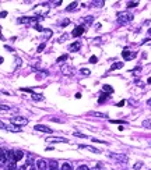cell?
<instances>
[{
	"label": "cell",
	"mask_w": 151,
	"mask_h": 170,
	"mask_svg": "<svg viewBox=\"0 0 151 170\" xmlns=\"http://www.w3.org/2000/svg\"><path fill=\"white\" fill-rule=\"evenodd\" d=\"M130 21H133V14L132 13H129V11H120V13H118V22L120 25H126Z\"/></svg>",
	"instance_id": "obj_1"
},
{
	"label": "cell",
	"mask_w": 151,
	"mask_h": 170,
	"mask_svg": "<svg viewBox=\"0 0 151 170\" xmlns=\"http://www.w3.org/2000/svg\"><path fill=\"white\" fill-rule=\"evenodd\" d=\"M39 15H32V17H21L18 18L17 22L18 24H32V25H36L38 24V21H39Z\"/></svg>",
	"instance_id": "obj_2"
},
{
	"label": "cell",
	"mask_w": 151,
	"mask_h": 170,
	"mask_svg": "<svg viewBox=\"0 0 151 170\" xmlns=\"http://www.w3.org/2000/svg\"><path fill=\"white\" fill-rule=\"evenodd\" d=\"M10 123L13 124V126H17V127L27 126V124H28V119H27V117H22V116H14L10 119Z\"/></svg>",
	"instance_id": "obj_3"
},
{
	"label": "cell",
	"mask_w": 151,
	"mask_h": 170,
	"mask_svg": "<svg viewBox=\"0 0 151 170\" xmlns=\"http://www.w3.org/2000/svg\"><path fill=\"white\" fill-rule=\"evenodd\" d=\"M108 156H109V158H112V159L118 160V162H120V163H127V156L122 155V153H112V152H109Z\"/></svg>",
	"instance_id": "obj_4"
},
{
	"label": "cell",
	"mask_w": 151,
	"mask_h": 170,
	"mask_svg": "<svg viewBox=\"0 0 151 170\" xmlns=\"http://www.w3.org/2000/svg\"><path fill=\"white\" fill-rule=\"evenodd\" d=\"M21 91H22V92H28V94L32 96L34 101H38V102H39V101H43V96H42V95L35 94V92H34L32 89H29V88H21Z\"/></svg>",
	"instance_id": "obj_5"
},
{
	"label": "cell",
	"mask_w": 151,
	"mask_h": 170,
	"mask_svg": "<svg viewBox=\"0 0 151 170\" xmlns=\"http://www.w3.org/2000/svg\"><path fill=\"white\" fill-rule=\"evenodd\" d=\"M8 159H7V151H4L3 148H0V166L7 165Z\"/></svg>",
	"instance_id": "obj_6"
},
{
	"label": "cell",
	"mask_w": 151,
	"mask_h": 170,
	"mask_svg": "<svg viewBox=\"0 0 151 170\" xmlns=\"http://www.w3.org/2000/svg\"><path fill=\"white\" fill-rule=\"evenodd\" d=\"M84 31H86V27H83V25L76 27V28L73 29L72 35L74 36V38H79V36H81V35H83V34H84Z\"/></svg>",
	"instance_id": "obj_7"
},
{
	"label": "cell",
	"mask_w": 151,
	"mask_h": 170,
	"mask_svg": "<svg viewBox=\"0 0 151 170\" xmlns=\"http://www.w3.org/2000/svg\"><path fill=\"white\" fill-rule=\"evenodd\" d=\"M35 130L36 131H42V133H48V134H52V133H53V130H52V128H49V127H46V126H43V124H36Z\"/></svg>",
	"instance_id": "obj_8"
},
{
	"label": "cell",
	"mask_w": 151,
	"mask_h": 170,
	"mask_svg": "<svg viewBox=\"0 0 151 170\" xmlns=\"http://www.w3.org/2000/svg\"><path fill=\"white\" fill-rule=\"evenodd\" d=\"M122 56H123V59H125V60H132V59L136 57V53H134V52L127 50V49H125V50L122 52Z\"/></svg>",
	"instance_id": "obj_9"
},
{
	"label": "cell",
	"mask_w": 151,
	"mask_h": 170,
	"mask_svg": "<svg viewBox=\"0 0 151 170\" xmlns=\"http://www.w3.org/2000/svg\"><path fill=\"white\" fill-rule=\"evenodd\" d=\"M46 142L49 144H56V142H69L66 138H62V137H52V138H46Z\"/></svg>",
	"instance_id": "obj_10"
},
{
	"label": "cell",
	"mask_w": 151,
	"mask_h": 170,
	"mask_svg": "<svg viewBox=\"0 0 151 170\" xmlns=\"http://www.w3.org/2000/svg\"><path fill=\"white\" fill-rule=\"evenodd\" d=\"M36 167H38V170H46L48 162L45 159H38L36 160Z\"/></svg>",
	"instance_id": "obj_11"
},
{
	"label": "cell",
	"mask_w": 151,
	"mask_h": 170,
	"mask_svg": "<svg viewBox=\"0 0 151 170\" xmlns=\"http://www.w3.org/2000/svg\"><path fill=\"white\" fill-rule=\"evenodd\" d=\"M79 148L80 149H87V151H90V152L92 153H99L101 151L97 148H94V146H90V145H79Z\"/></svg>",
	"instance_id": "obj_12"
},
{
	"label": "cell",
	"mask_w": 151,
	"mask_h": 170,
	"mask_svg": "<svg viewBox=\"0 0 151 170\" xmlns=\"http://www.w3.org/2000/svg\"><path fill=\"white\" fill-rule=\"evenodd\" d=\"M60 70H62V72H63V74H66V75H72V74H73V69L70 67V66H67V64H63Z\"/></svg>",
	"instance_id": "obj_13"
},
{
	"label": "cell",
	"mask_w": 151,
	"mask_h": 170,
	"mask_svg": "<svg viewBox=\"0 0 151 170\" xmlns=\"http://www.w3.org/2000/svg\"><path fill=\"white\" fill-rule=\"evenodd\" d=\"M80 47H81V43H80V42H74V43H72L70 46H69V50L74 53V52H79L80 50Z\"/></svg>",
	"instance_id": "obj_14"
},
{
	"label": "cell",
	"mask_w": 151,
	"mask_h": 170,
	"mask_svg": "<svg viewBox=\"0 0 151 170\" xmlns=\"http://www.w3.org/2000/svg\"><path fill=\"white\" fill-rule=\"evenodd\" d=\"M88 116H94V117H99V119H105V117H108L105 113H99V112H90L88 113Z\"/></svg>",
	"instance_id": "obj_15"
},
{
	"label": "cell",
	"mask_w": 151,
	"mask_h": 170,
	"mask_svg": "<svg viewBox=\"0 0 151 170\" xmlns=\"http://www.w3.org/2000/svg\"><path fill=\"white\" fill-rule=\"evenodd\" d=\"M15 167H17V163L13 162V160H10V162H7L4 170H15Z\"/></svg>",
	"instance_id": "obj_16"
},
{
	"label": "cell",
	"mask_w": 151,
	"mask_h": 170,
	"mask_svg": "<svg viewBox=\"0 0 151 170\" xmlns=\"http://www.w3.org/2000/svg\"><path fill=\"white\" fill-rule=\"evenodd\" d=\"M92 21H94V17H92V15H87V17L83 18V22L86 24V25H91V24H92Z\"/></svg>",
	"instance_id": "obj_17"
},
{
	"label": "cell",
	"mask_w": 151,
	"mask_h": 170,
	"mask_svg": "<svg viewBox=\"0 0 151 170\" xmlns=\"http://www.w3.org/2000/svg\"><path fill=\"white\" fill-rule=\"evenodd\" d=\"M123 67V63L122 62H118V63H113L112 67L109 69V71H113V70H118V69H122Z\"/></svg>",
	"instance_id": "obj_18"
},
{
	"label": "cell",
	"mask_w": 151,
	"mask_h": 170,
	"mask_svg": "<svg viewBox=\"0 0 151 170\" xmlns=\"http://www.w3.org/2000/svg\"><path fill=\"white\" fill-rule=\"evenodd\" d=\"M102 91H104V94H113V88L111 87V85H104L102 87Z\"/></svg>",
	"instance_id": "obj_19"
},
{
	"label": "cell",
	"mask_w": 151,
	"mask_h": 170,
	"mask_svg": "<svg viewBox=\"0 0 151 170\" xmlns=\"http://www.w3.org/2000/svg\"><path fill=\"white\" fill-rule=\"evenodd\" d=\"M77 6H79V3H77V2H73V3H70V4L67 6L66 11H74L76 8H77Z\"/></svg>",
	"instance_id": "obj_20"
},
{
	"label": "cell",
	"mask_w": 151,
	"mask_h": 170,
	"mask_svg": "<svg viewBox=\"0 0 151 170\" xmlns=\"http://www.w3.org/2000/svg\"><path fill=\"white\" fill-rule=\"evenodd\" d=\"M108 98H109V95H108V94H104V92H102V94H101V96L98 98V103H104V102L106 101Z\"/></svg>",
	"instance_id": "obj_21"
},
{
	"label": "cell",
	"mask_w": 151,
	"mask_h": 170,
	"mask_svg": "<svg viewBox=\"0 0 151 170\" xmlns=\"http://www.w3.org/2000/svg\"><path fill=\"white\" fill-rule=\"evenodd\" d=\"M49 167H50V170H58V162H56V160H52V162L49 163Z\"/></svg>",
	"instance_id": "obj_22"
},
{
	"label": "cell",
	"mask_w": 151,
	"mask_h": 170,
	"mask_svg": "<svg viewBox=\"0 0 151 170\" xmlns=\"http://www.w3.org/2000/svg\"><path fill=\"white\" fill-rule=\"evenodd\" d=\"M94 6V7H102V6H104V0H99V2H92V3H91Z\"/></svg>",
	"instance_id": "obj_23"
},
{
	"label": "cell",
	"mask_w": 151,
	"mask_h": 170,
	"mask_svg": "<svg viewBox=\"0 0 151 170\" xmlns=\"http://www.w3.org/2000/svg\"><path fill=\"white\" fill-rule=\"evenodd\" d=\"M62 170H73V167L70 163H63L62 165Z\"/></svg>",
	"instance_id": "obj_24"
},
{
	"label": "cell",
	"mask_w": 151,
	"mask_h": 170,
	"mask_svg": "<svg viewBox=\"0 0 151 170\" xmlns=\"http://www.w3.org/2000/svg\"><path fill=\"white\" fill-rule=\"evenodd\" d=\"M143 127H144V128H150V130H151V120H144V121H143Z\"/></svg>",
	"instance_id": "obj_25"
},
{
	"label": "cell",
	"mask_w": 151,
	"mask_h": 170,
	"mask_svg": "<svg viewBox=\"0 0 151 170\" xmlns=\"http://www.w3.org/2000/svg\"><path fill=\"white\" fill-rule=\"evenodd\" d=\"M136 6H139V2H129L127 3V8H133Z\"/></svg>",
	"instance_id": "obj_26"
},
{
	"label": "cell",
	"mask_w": 151,
	"mask_h": 170,
	"mask_svg": "<svg viewBox=\"0 0 151 170\" xmlns=\"http://www.w3.org/2000/svg\"><path fill=\"white\" fill-rule=\"evenodd\" d=\"M67 60V54H63V56H60V57L56 60V63H63V62H66Z\"/></svg>",
	"instance_id": "obj_27"
},
{
	"label": "cell",
	"mask_w": 151,
	"mask_h": 170,
	"mask_svg": "<svg viewBox=\"0 0 151 170\" xmlns=\"http://www.w3.org/2000/svg\"><path fill=\"white\" fill-rule=\"evenodd\" d=\"M73 135H74V137H80V138H87L86 134H81V133H79V131H74Z\"/></svg>",
	"instance_id": "obj_28"
},
{
	"label": "cell",
	"mask_w": 151,
	"mask_h": 170,
	"mask_svg": "<svg viewBox=\"0 0 151 170\" xmlns=\"http://www.w3.org/2000/svg\"><path fill=\"white\" fill-rule=\"evenodd\" d=\"M134 170H139V169H141V167H143V162H139V163H136V165H134Z\"/></svg>",
	"instance_id": "obj_29"
},
{
	"label": "cell",
	"mask_w": 151,
	"mask_h": 170,
	"mask_svg": "<svg viewBox=\"0 0 151 170\" xmlns=\"http://www.w3.org/2000/svg\"><path fill=\"white\" fill-rule=\"evenodd\" d=\"M77 170H91L88 166H86V165H81V166L77 167Z\"/></svg>",
	"instance_id": "obj_30"
},
{
	"label": "cell",
	"mask_w": 151,
	"mask_h": 170,
	"mask_svg": "<svg viewBox=\"0 0 151 170\" xmlns=\"http://www.w3.org/2000/svg\"><path fill=\"white\" fill-rule=\"evenodd\" d=\"M81 74H83V75H90V70H87V69H81Z\"/></svg>",
	"instance_id": "obj_31"
},
{
	"label": "cell",
	"mask_w": 151,
	"mask_h": 170,
	"mask_svg": "<svg viewBox=\"0 0 151 170\" xmlns=\"http://www.w3.org/2000/svg\"><path fill=\"white\" fill-rule=\"evenodd\" d=\"M10 106H7V105H0V110H10Z\"/></svg>",
	"instance_id": "obj_32"
},
{
	"label": "cell",
	"mask_w": 151,
	"mask_h": 170,
	"mask_svg": "<svg viewBox=\"0 0 151 170\" xmlns=\"http://www.w3.org/2000/svg\"><path fill=\"white\" fill-rule=\"evenodd\" d=\"M90 63H92V64H95V63H97V56H91V59H90Z\"/></svg>",
	"instance_id": "obj_33"
},
{
	"label": "cell",
	"mask_w": 151,
	"mask_h": 170,
	"mask_svg": "<svg viewBox=\"0 0 151 170\" xmlns=\"http://www.w3.org/2000/svg\"><path fill=\"white\" fill-rule=\"evenodd\" d=\"M69 22H70V21H69L67 18H66V20H63V21H62V27H66V25H69Z\"/></svg>",
	"instance_id": "obj_34"
},
{
	"label": "cell",
	"mask_w": 151,
	"mask_h": 170,
	"mask_svg": "<svg viewBox=\"0 0 151 170\" xmlns=\"http://www.w3.org/2000/svg\"><path fill=\"white\" fill-rule=\"evenodd\" d=\"M6 127H7V124H6V123H3V121L0 120V128H3V130H6Z\"/></svg>",
	"instance_id": "obj_35"
},
{
	"label": "cell",
	"mask_w": 151,
	"mask_h": 170,
	"mask_svg": "<svg viewBox=\"0 0 151 170\" xmlns=\"http://www.w3.org/2000/svg\"><path fill=\"white\" fill-rule=\"evenodd\" d=\"M52 121H58V123H63V120H60V119H56V117H52Z\"/></svg>",
	"instance_id": "obj_36"
},
{
	"label": "cell",
	"mask_w": 151,
	"mask_h": 170,
	"mask_svg": "<svg viewBox=\"0 0 151 170\" xmlns=\"http://www.w3.org/2000/svg\"><path fill=\"white\" fill-rule=\"evenodd\" d=\"M6 15H7V11H2V13H0V18H4Z\"/></svg>",
	"instance_id": "obj_37"
},
{
	"label": "cell",
	"mask_w": 151,
	"mask_h": 170,
	"mask_svg": "<svg viewBox=\"0 0 151 170\" xmlns=\"http://www.w3.org/2000/svg\"><path fill=\"white\" fill-rule=\"evenodd\" d=\"M43 49H45V43H42V45H41L39 47H38V52H39V53H41V52H42Z\"/></svg>",
	"instance_id": "obj_38"
},
{
	"label": "cell",
	"mask_w": 151,
	"mask_h": 170,
	"mask_svg": "<svg viewBox=\"0 0 151 170\" xmlns=\"http://www.w3.org/2000/svg\"><path fill=\"white\" fill-rule=\"evenodd\" d=\"M66 39H67V35L65 34V35H63V36L60 38V39H59V42H63V40H66Z\"/></svg>",
	"instance_id": "obj_39"
},
{
	"label": "cell",
	"mask_w": 151,
	"mask_h": 170,
	"mask_svg": "<svg viewBox=\"0 0 151 170\" xmlns=\"http://www.w3.org/2000/svg\"><path fill=\"white\" fill-rule=\"evenodd\" d=\"M140 70H141L140 67H136V69H134V70H133V71H132V72H134V74H136V72H139V71H140Z\"/></svg>",
	"instance_id": "obj_40"
},
{
	"label": "cell",
	"mask_w": 151,
	"mask_h": 170,
	"mask_svg": "<svg viewBox=\"0 0 151 170\" xmlns=\"http://www.w3.org/2000/svg\"><path fill=\"white\" fill-rule=\"evenodd\" d=\"M123 105H125V101H120V102H119V103H118V106H119V107H120V106H123Z\"/></svg>",
	"instance_id": "obj_41"
},
{
	"label": "cell",
	"mask_w": 151,
	"mask_h": 170,
	"mask_svg": "<svg viewBox=\"0 0 151 170\" xmlns=\"http://www.w3.org/2000/svg\"><path fill=\"white\" fill-rule=\"evenodd\" d=\"M91 170H101V165H97V167H94V169Z\"/></svg>",
	"instance_id": "obj_42"
},
{
	"label": "cell",
	"mask_w": 151,
	"mask_h": 170,
	"mask_svg": "<svg viewBox=\"0 0 151 170\" xmlns=\"http://www.w3.org/2000/svg\"><path fill=\"white\" fill-rule=\"evenodd\" d=\"M25 169H27V165H24V166H21V167H20V169H18V170H25Z\"/></svg>",
	"instance_id": "obj_43"
},
{
	"label": "cell",
	"mask_w": 151,
	"mask_h": 170,
	"mask_svg": "<svg viewBox=\"0 0 151 170\" xmlns=\"http://www.w3.org/2000/svg\"><path fill=\"white\" fill-rule=\"evenodd\" d=\"M53 4H55V6H59V4H62V2H60V0H59V2H55Z\"/></svg>",
	"instance_id": "obj_44"
},
{
	"label": "cell",
	"mask_w": 151,
	"mask_h": 170,
	"mask_svg": "<svg viewBox=\"0 0 151 170\" xmlns=\"http://www.w3.org/2000/svg\"><path fill=\"white\" fill-rule=\"evenodd\" d=\"M147 105H148V106H150V107H151V99H148V101H147Z\"/></svg>",
	"instance_id": "obj_45"
},
{
	"label": "cell",
	"mask_w": 151,
	"mask_h": 170,
	"mask_svg": "<svg viewBox=\"0 0 151 170\" xmlns=\"http://www.w3.org/2000/svg\"><path fill=\"white\" fill-rule=\"evenodd\" d=\"M147 82H148V84H151V77H150V78H148V80H147Z\"/></svg>",
	"instance_id": "obj_46"
},
{
	"label": "cell",
	"mask_w": 151,
	"mask_h": 170,
	"mask_svg": "<svg viewBox=\"0 0 151 170\" xmlns=\"http://www.w3.org/2000/svg\"><path fill=\"white\" fill-rule=\"evenodd\" d=\"M29 170H35V167H31V169H29Z\"/></svg>",
	"instance_id": "obj_47"
},
{
	"label": "cell",
	"mask_w": 151,
	"mask_h": 170,
	"mask_svg": "<svg viewBox=\"0 0 151 170\" xmlns=\"http://www.w3.org/2000/svg\"><path fill=\"white\" fill-rule=\"evenodd\" d=\"M148 145H150V146H151V141H150V142H148Z\"/></svg>",
	"instance_id": "obj_48"
}]
</instances>
